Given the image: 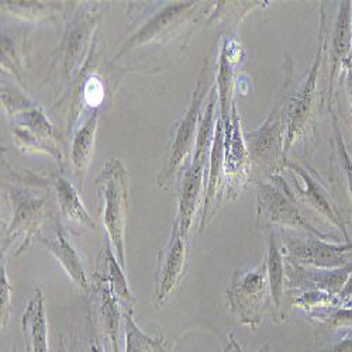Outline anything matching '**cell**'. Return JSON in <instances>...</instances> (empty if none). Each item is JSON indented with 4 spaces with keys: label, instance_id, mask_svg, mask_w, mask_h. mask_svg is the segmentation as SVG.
<instances>
[{
    "label": "cell",
    "instance_id": "23",
    "mask_svg": "<svg viewBox=\"0 0 352 352\" xmlns=\"http://www.w3.org/2000/svg\"><path fill=\"white\" fill-rule=\"evenodd\" d=\"M330 114H331L333 131H334L333 140H331V160L337 165L338 170L344 175L345 185H346L349 197L352 200V157L348 153V148L345 145L337 111L333 109L330 110Z\"/></svg>",
    "mask_w": 352,
    "mask_h": 352
},
{
    "label": "cell",
    "instance_id": "31",
    "mask_svg": "<svg viewBox=\"0 0 352 352\" xmlns=\"http://www.w3.org/2000/svg\"><path fill=\"white\" fill-rule=\"evenodd\" d=\"M351 63H352V51H351Z\"/></svg>",
    "mask_w": 352,
    "mask_h": 352
},
{
    "label": "cell",
    "instance_id": "2",
    "mask_svg": "<svg viewBox=\"0 0 352 352\" xmlns=\"http://www.w3.org/2000/svg\"><path fill=\"white\" fill-rule=\"evenodd\" d=\"M329 27L327 16L324 12V2L320 5V27L317 34V50L311 68L298 89H293L287 114H286V155L296 145L303 144L305 148L310 150L316 135V114L318 110L317 83L321 64L329 48Z\"/></svg>",
    "mask_w": 352,
    "mask_h": 352
},
{
    "label": "cell",
    "instance_id": "4",
    "mask_svg": "<svg viewBox=\"0 0 352 352\" xmlns=\"http://www.w3.org/2000/svg\"><path fill=\"white\" fill-rule=\"evenodd\" d=\"M96 189L102 201V217L109 243L124 268V232L129 210V170L117 158H110L96 178Z\"/></svg>",
    "mask_w": 352,
    "mask_h": 352
},
{
    "label": "cell",
    "instance_id": "11",
    "mask_svg": "<svg viewBox=\"0 0 352 352\" xmlns=\"http://www.w3.org/2000/svg\"><path fill=\"white\" fill-rule=\"evenodd\" d=\"M188 240L184 239L179 230V224L173 221L170 239L168 244L161 250L158 258V267L155 274V290L154 306H164L170 295L178 287L186 274L188 267Z\"/></svg>",
    "mask_w": 352,
    "mask_h": 352
},
{
    "label": "cell",
    "instance_id": "18",
    "mask_svg": "<svg viewBox=\"0 0 352 352\" xmlns=\"http://www.w3.org/2000/svg\"><path fill=\"white\" fill-rule=\"evenodd\" d=\"M21 327L27 352H50L45 298L40 287L36 289L23 313Z\"/></svg>",
    "mask_w": 352,
    "mask_h": 352
},
{
    "label": "cell",
    "instance_id": "3",
    "mask_svg": "<svg viewBox=\"0 0 352 352\" xmlns=\"http://www.w3.org/2000/svg\"><path fill=\"white\" fill-rule=\"evenodd\" d=\"M213 79L214 78L212 76L210 63L208 58L197 78L196 89L192 95L190 104L185 116L175 126L165 165L158 175V186L162 189L173 188L176 176H178L185 162L195 153L201 113L216 83L213 82Z\"/></svg>",
    "mask_w": 352,
    "mask_h": 352
},
{
    "label": "cell",
    "instance_id": "24",
    "mask_svg": "<svg viewBox=\"0 0 352 352\" xmlns=\"http://www.w3.org/2000/svg\"><path fill=\"white\" fill-rule=\"evenodd\" d=\"M126 352H165L164 341L146 336L133 318L131 313H124Z\"/></svg>",
    "mask_w": 352,
    "mask_h": 352
},
{
    "label": "cell",
    "instance_id": "13",
    "mask_svg": "<svg viewBox=\"0 0 352 352\" xmlns=\"http://www.w3.org/2000/svg\"><path fill=\"white\" fill-rule=\"evenodd\" d=\"M330 45V65H329V87L322 95V103L327 104L329 111L333 110L334 94L337 82L346 74L351 65V51H352V2H341L338 16L336 19Z\"/></svg>",
    "mask_w": 352,
    "mask_h": 352
},
{
    "label": "cell",
    "instance_id": "16",
    "mask_svg": "<svg viewBox=\"0 0 352 352\" xmlns=\"http://www.w3.org/2000/svg\"><path fill=\"white\" fill-rule=\"evenodd\" d=\"M243 52L237 41L226 38L219 54L216 89L219 95V113L223 122H227L234 107V86H236V72Z\"/></svg>",
    "mask_w": 352,
    "mask_h": 352
},
{
    "label": "cell",
    "instance_id": "15",
    "mask_svg": "<svg viewBox=\"0 0 352 352\" xmlns=\"http://www.w3.org/2000/svg\"><path fill=\"white\" fill-rule=\"evenodd\" d=\"M226 179H224V122L219 114L213 145L208 166V184L203 200V213L200 217V231L213 220L224 200Z\"/></svg>",
    "mask_w": 352,
    "mask_h": 352
},
{
    "label": "cell",
    "instance_id": "9",
    "mask_svg": "<svg viewBox=\"0 0 352 352\" xmlns=\"http://www.w3.org/2000/svg\"><path fill=\"white\" fill-rule=\"evenodd\" d=\"M14 111L9 113L12 117V129L20 148L43 151L52 155L56 161H61V146L58 142L54 127L40 107L21 99L20 104H13Z\"/></svg>",
    "mask_w": 352,
    "mask_h": 352
},
{
    "label": "cell",
    "instance_id": "17",
    "mask_svg": "<svg viewBox=\"0 0 352 352\" xmlns=\"http://www.w3.org/2000/svg\"><path fill=\"white\" fill-rule=\"evenodd\" d=\"M36 240L44 244L48 251L60 261L63 268L78 287L83 292H89L91 283L82 267V261L69 241L68 231L61 223H55V237H45L40 232Z\"/></svg>",
    "mask_w": 352,
    "mask_h": 352
},
{
    "label": "cell",
    "instance_id": "10",
    "mask_svg": "<svg viewBox=\"0 0 352 352\" xmlns=\"http://www.w3.org/2000/svg\"><path fill=\"white\" fill-rule=\"evenodd\" d=\"M282 252L287 262L300 267L333 271L348 265L352 241L336 244L310 236L307 239L283 237Z\"/></svg>",
    "mask_w": 352,
    "mask_h": 352
},
{
    "label": "cell",
    "instance_id": "5",
    "mask_svg": "<svg viewBox=\"0 0 352 352\" xmlns=\"http://www.w3.org/2000/svg\"><path fill=\"white\" fill-rule=\"evenodd\" d=\"M256 226L262 228L303 230L310 236L336 243L337 239L316 228L300 212L298 201L290 192L289 182L282 173L267 181L258 182L256 195Z\"/></svg>",
    "mask_w": 352,
    "mask_h": 352
},
{
    "label": "cell",
    "instance_id": "8",
    "mask_svg": "<svg viewBox=\"0 0 352 352\" xmlns=\"http://www.w3.org/2000/svg\"><path fill=\"white\" fill-rule=\"evenodd\" d=\"M252 178L251 160L241 130V119L234 104L231 116L224 122V200H234Z\"/></svg>",
    "mask_w": 352,
    "mask_h": 352
},
{
    "label": "cell",
    "instance_id": "20",
    "mask_svg": "<svg viewBox=\"0 0 352 352\" xmlns=\"http://www.w3.org/2000/svg\"><path fill=\"white\" fill-rule=\"evenodd\" d=\"M123 270L124 268L120 265V262L117 259L110 243L106 241L98 258V268L95 275L100 276L109 283L113 295L117 298V300H119L122 306V310L124 313L133 314L135 299L129 289L127 279Z\"/></svg>",
    "mask_w": 352,
    "mask_h": 352
},
{
    "label": "cell",
    "instance_id": "28",
    "mask_svg": "<svg viewBox=\"0 0 352 352\" xmlns=\"http://www.w3.org/2000/svg\"><path fill=\"white\" fill-rule=\"evenodd\" d=\"M340 295H341L344 299H346V300L352 298V275H351V276L348 278V280L345 282V285H344V287H342Z\"/></svg>",
    "mask_w": 352,
    "mask_h": 352
},
{
    "label": "cell",
    "instance_id": "30",
    "mask_svg": "<svg viewBox=\"0 0 352 352\" xmlns=\"http://www.w3.org/2000/svg\"><path fill=\"white\" fill-rule=\"evenodd\" d=\"M258 352H270V345H268V344H267V345H265V346H263V348H262V349H261V351H258Z\"/></svg>",
    "mask_w": 352,
    "mask_h": 352
},
{
    "label": "cell",
    "instance_id": "29",
    "mask_svg": "<svg viewBox=\"0 0 352 352\" xmlns=\"http://www.w3.org/2000/svg\"><path fill=\"white\" fill-rule=\"evenodd\" d=\"M224 352H243V349L239 346L236 340H231V342L228 344V346L226 348Z\"/></svg>",
    "mask_w": 352,
    "mask_h": 352
},
{
    "label": "cell",
    "instance_id": "1",
    "mask_svg": "<svg viewBox=\"0 0 352 352\" xmlns=\"http://www.w3.org/2000/svg\"><path fill=\"white\" fill-rule=\"evenodd\" d=\"M285 76L280 91L274 102V106L263 122L256 130L244 133L245 144L248 148L252 176L258 182L267 181L274 175L285 170V153L286 140V114L292 96L293 76H295V64L292 56L285 54Z\"/></svg>",
    "mask_w": 352,
    "mask_h": 352
},
{
    "label": "cell",
    "instance_id": "27",
    "mask_svg": "<svg viewBox=\"0 0 352 352\" xmlns=\"http://www.w3.org/2000/svg\"><path fill=\"white\" fill-rule=\"evenodd\" d=\"M321 352H352V337L341 340Z\"/></svg>",
    "mask_w": 352,
    "mask_h": 352
},
{
    "label": "cell",
    "instance_id": "25",
    "mask_svg": "<svg viewBox=\"0 0 352 352\" xmlns=\"http://www.w3.org/2000/svg\"><path fill=\"white\" fill-rule=\"evenodd\" d=\"M92 24L94 21H85L80 24L76 30L71 33L68 45H67V56H65V64H67V72L69 76H74L76 74V67L79 65V58H80V48L86 47V40L89 38L92 33Z\"/></svg>",
    "mask_w": 352,
    "mask_h": 352
},
{
    "label": "cell",
    "instance_id": "33",
    "mask_svg": "<svg viewBox=\"0 0 352 352\" xmlns=\"http://www.w3.org/2000/svg\"><path fill=\"white\" fill-rule=\"evenodd\" d=\"M13 352H16V349H14V351H13Z\"/></svg>",
    "mask_w": 352,
    "mask_h": 352
},
{
    "label": "cell",
    "instance_id": "14",
    "mask_svg": "<svg viewBox=\"0 0 352 352\" xmlns=\"http://www.w3.org/2000/svg\"><path fill=\"white\" fill-rule=\"evenodd\" d=\"M89 290L94 296L95 317L109 344V349L110 352H120L119 344L122 326H124V311L122 310L119 300L113 295L109 283L100 276L94 274V283Z\"/></svg>",
    "mask_w": 352,
    "mask_h": 352
},
{
    "label": "cell",
    "instance_id": "32",
    "mask_svg": "<svg viewBox=\"0 0 352 352\" xmlns=\"http://www.w3.org/2000/svg\"><path fill=\"white\" fill-rule=\"evenodd\" d=\"M351 267H352V262H351Z\"/></svg>",
    "mask_w": 352,
    "mask_h": 352
},
{
    "label": "cell",
    "instance_id": "6",
    "mask_svg": "<svg viewBox=\"0 0 352 352\" xmlns=\"http://www.w3.org/2000/svg\"><path fill=\"white\" fill-rule=\"evenodd\" d=\"M268 298L271 292L265 262L254 270L234 274L226 293L230 313L252 330L259 326Z\"/></svg>",
    "mask_w": 352,
    "mask_h": 352
},
{
    "label": "cell",
    "instance_id": "26",
    "mask_svg": "<svg viewBox=\"0 0 352 352\" xmlns=\"http://www.w3.org/2000/svg\"><path fill=\"white\" fill-rule=\"evenodd\" d=\"M0 296H2V329L8 326L12 313V285L8 276L6 259L2 255V279H0Z\"/></svg>",
    "mask_w": 352,
    "mask_h": 352
},
{
    "label": "cell",
    "instance_id": "19",
    "mask_svg": "<svg viewBox=\"0 0 352 352\" xmlns=\"http://www.w3.org/2000/svg\"><path fill=\"white\" fill-rule=\"evenodd\" d=\"M51 184L54 186V193L61 214L68 221L71 228L76 232L96 231L98 226L85 209L74 185L61 175H54Z\"/></svg>",
    "mask_w": 352,
    "mask_h": 352
},
{
    "label": "cell",
    "instance_id": "21",
    "mask_svg": "<svg viewBox=\"0 0 352 352\" xmlns=\"http://www.w3.org/2000/svg\"><path fill=\"white\" fill-rule=\"evenodd\" d=\"M267 272L270 282L271 300L275 309V313L282 311L283 299H285V283L286 278V259L282 252V247L278 241V234L275 231H270L267 236Z\"/></svg>",
    "mask_w": 352,
    "mask_h": 352
},
{
    "label": "cell",
    "instance_id": "12",
    "mask_svg": "<svg viewBox=\"0 0 352 352\" xmlns=\"http://www.w3.org/2000/svg\"><path fill=\"white\" fill-rule=\"evenodd\" d=\"M8 196L13 203V217L6 230L5 248H8L14 240L21 239V245L16 252V255H19L41 232L40 228L45 219L47 197L34 196L25 190H12Z\"/></svg>",
    "mask_w": 352,
    "mask_h": 352
},
{
    "label": "cell",
    "instance_id": "22",
    "mask_svg": "<svg viewBox=\"0 0 352 352\" xmlns=\"http://www.w3.org/2000/svg\"><path fill=\"white\" fill-rule=\"evenodd\" d=\"M99 110L96 109L89 119L85 122V124L78 130L72 140L71 146V161L75 166L76 173L79 178H83L87 168L91 165L92 157H94V148H95V137L98 131V123H99Z\"/></svg>",
    "mask_w": 352,
    "mask_h": 352
},
{
    "label": "cell",
    "instance_id": "7",
    "mask_svg": "<svg viewBox=\"0 0 352 352\" xmlns=\"http://www.w3.org/2000/svg\"><path fill=\"white\" fill-rule=\"evenodd\" d=\"M285 169H287L293 176V182L289 184V186L298 204L302 203L313 209L317 214L326 219L331 226L342 232L345 243L351 241L342 216L333 200L330 188L322 181L318 172L310 164L293 161L290 158H286Z\"/></svg>",
    "mask_w": 352,
    "mask_h": 352
}]
</instances>
